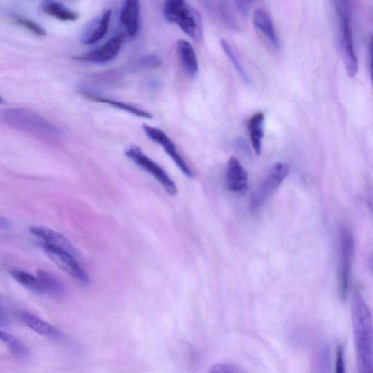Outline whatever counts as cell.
I'll return each instance as SVG.
<instances>
[{"label": "cell", "mask_w": 373, "mask_h": 373, "mask_svg": "<svg viewBox=\"0 0 373 373\" xmlns=\"http://www.w3.org/2000/svg\"><path fill=\"white\" fill-rule=\"evenodd\" d=\"M10 274L13 280L30 290V292L36 295H44L42 284H41L37 276L21 270H12L10 271Z\"/></svg>", "instance_id": "7402d4cb"}, {"label": "cell", "mask_w": 373, "mask_h": 373, "mask_svg": "<svg viewBox=\"0 0 373 373\" xmlns=\"http://www.w3.org/2000/svg\"><path fill=\"white\" fill-rule=\"evenodd\" d=\"M336 373H347V371H345L344 352L341 345L338 347L336 352Z\"/></svg>", "instance_id": "4316f807"}, {"label": "cell", "mask_w": 373, "mask_h": 373, "mask_svg": "<svg viewBox=\"0 0 373 373\" xmlns=\"http://www.w3.org/2000/svg\"><path fill=\"white\" fill-rule=\"evenodd\" d=\"M0 338L6 345L9 351L18 358H26L30 354V349L19 339L6 331H0Z\"/></svg>", "instance_id": "603a6c76"}, {"label": "cell", "mask_w": 373, "mask_h": 373, "mask_svg": "<svg viewBox=\"0 0 373 373\" xmlns=\"http://www.w3.org/2000/svg\"><path fill=\"white\" fill-rule=\"evenodd\" d=\"M220 45L226 54V56L233 63V65L234 66L235 69H236L238 74L244 82H245V84L247 85H251L252 84L251 78L250 75H248L244 66L242 64L236 52L234 51L226 39H221Z\"/></svg>", "instance_id": "cb8c5ba5"}, {"label": "cell", "mask_w": 373, "mask_h": 373, "mask_svg": "<svg viewBox=\"0 0 373 373\" xmlns=\"http://www.w3.org/2000/svg\"><path fill=\"white\" fill-rule=\"evenodd\" d=\"M125 154L138 167L153 176L170 195H177L178 190L172 179L156 162L146 156L140 147L132 145Z\"/></svg>", "instance_id": "52a82bcc"}, {"label": "cell", "mask_w": 373, "mask_h": 373, "mask_svg": "<svg viewBox=\"0 0 373 373\" xmlns=\"http://www.w3.org/2000/svg\"><path fill=\"white\" fill-rule=\"evenodd\" d=\"M289 171V165L286 163L279 162L273 165L264 181L253 192L251 201L253 212H257L272 197L284 182Z\"/></svg>", "instance_id": "8992f818"}, {"label": "cell", "mask_w": 373, "mask_h": 373, "mask_svg": "<svg viewBox=\"0 0 373 373\" xmlns=\"http://www.w3.org/2000/svg\"><path fill=\"white\" fill-rule=\"evenodd\" d=\"M139 65L145 69H155L161 65V60L156 55H147L140 60Z\"/></svg>", "instance_id": "484cf974"}, {"label": "cell", "mask_w": 373, "mask_h": 373, "mask_svg": "<svg viewBox=\"0 0 373 373\" xmlns=\"http://www.w3.org/2000/svg\"><path fill=\"white\" fill-rule=\"evenodd\" d=\"M253 24L257 30L267 42L275 49L280 47V42L269 13L264 9L255 10L253 15Z\"/></svg>", "instance_id": "5bb4252c"}, {"label": "cell", "mask_w": 373, "mask_h": 373, "mask_svg": "<svg viewBox=\"0 0 373 373\" xmlns=\"http://www.w3.org/2000/svg\"><path fill=\"white\" fill-rule=\"evenodd\" d=\"M120 22L128 36L134 38L140 29V3L137 0L124 2L120 15Z\"/></svg>", "instance_id": "7c38bea8"}, {"label": "cell", "mask_w": 373, "mask_h": 373, "mask_svg": "<svg viewBox=\"0 0 373 373\" xmlns=\"http://www.w3.org/2000/svg\"><path fill=\"white\" fill-rule=\"evenodd\" d=\"M370 51V73L373 82V36H370L369 39Z\"/></svg>", "instance_id": "f1b7e54d"}, {"label": "cell", "mask_w": 373, "mask_h": 373, "mask_svg": "<svg viewBox=\"0 0 373 373\" xmlns=\"http://www.w3.org/2000/svg\"><path fill=\"white\" fill-rule=\"evenodd\" d=\"M80 93L82 95L84 96L85 98L93 102L106 104L118 109H120L122 110V111L127 112L139 118L146 119L153 118V116L145 111V110L138 108L132 104L120 102L107 98H103V96L102 95H95L86 90H82L80 91Z\"/></svg>", "instance_id": "e0dca14e"}, {"label": "cell", "mask_w": 373, "mask_h": 373, "mask_svg": "<svg viewBox=\"0 0 373 373\" xmlns=\"http://www.w3.org/2000/svg\"><path fill=\"white\" fill-rule=\"evenodd\" d=\"M40 9L46 15L62 21L73 22L79 18L78 12L56 1H45Z\"/></svg>", "instance_id": "d6986e66"}, {"label": "cell", "mask_w": 373, "mask_h": 373, "mask_svg": "<svg viewBox=\"0 0 373 373\" xmlns=\"http://www.w3.org/2000/svg\"><path fill=\"white\" fill-rule=\"evenodd\" d=\"M12 21L36 36L44 37L47 35L46 31L42 26L30 19L24 17H16L13 19Z\"/></svg>", "instance_id": "d4e9b609"}, {"label": "cell", "mask_w": 373, "mask_h": 373, "mask_svg": "<svg viewBox=\"0 0 373 373\" xmlns=\"http://www.w3.org/2000/svg\"><path fill=\"white\" fill-rule=\"evenodd\" d=\"M21 319L27 327L32 329L35 333L46 338L60 340L64 337L62 331L59 329L41 320L40 318L31 313H21Z\"/></svg>", "instance_id": "2e32d148"}, {"label": "cell", "mask_w": 373, "mask_h": 373, "mask_svg": "<svg viewBox=\"0 0 373 373\" xmlns=\"http://www.w3.org/2000/svg\"><path fill=\"white\" fill-rule=\"evenodd\" d=\"M112 10L108 9L103 12L100 19L94 25L93 28L87 32L81 38V42L85 44H93L102 39L108 31Z\"/></svg>", "instance_id": "ffe728a7"}, {"label": "cell", "mask_w": 373, "mask_h": 373, "mask_svg": "<svg viewBox=\"0 0 373 373\" xmlns=\"http://www.w3.org/2000/svg\"><path fill=\"white\" fill-rule=\"evenodd\" d=\"M265 116L262 113L253 115L248 120V132L251 145L257 156L261 154L262 140L264 137Z\"/></svg>", "instance_id": "ac0fdd59"}, {"label": "cell", "mask_w": 373, "mask_h": 373, "mask_svg": "<svg viewBox=\"0 0 373 373\" xmlns=\"http://www.w3.org/2000/svg\"><path fill=\"white\" fill-rule=\"evenodd\" d=\"M47 257L64 272L70 275L79 284L87 286L90 284L89 275L79 265L75 256L62 248L43 244Z\"/></svg>", "instance_id": "ba28073f"}, {"label": "cell", "mask_w": 373, "mask_h": 373, "mask_svg": "<svg viewBox=\"0 0 373 373\" xmlns=\"http://www.w3.org/2000/svg\"><path fill=\"white\" fill-rule=\"evenodd\" d=\"M30 231L45 244L61 248L75 256L77 255L75 247L71 242L56 230L44 226H33L30 228Z\"/></svg>", "instance_id": "9a60e30c"}, {"label": "cell", "mask_w": 373, "mask_h": 373, "mask_svg": "<svg viewBox=\"0 0 373 373\" xmlns=\"http://www.w3.org/2000/svg\"><path fill=\"white\" fill-rule=\"evenodd\" d=\"M143 129L149 139L161 145L165 153H167L175 163L176 167L181 170L186 176L189 178L193 176L192 171L188 167V165L181 154L179 153L175 144L167 134L158 128L147 125V124H144Z\"/></svg>", "instance_id": "9c48e42d"}, {"label": "cell", "mask_w": 373, "mask_h": 373, "mask_svg": "<svg viewBox=\"0 0 373 373\" xmlns=\"http://www.w3.org/2000/svg\"><path fill=\"white\" fill-rule=\"evenodd\" d=\"M354 250V242L351 232L347 228H342L340 232L338 266L339 295L342 301L348 298Z\"/></svg>", "instance_id": "5b68a950"}, {"label": "cell", "mask_w": 373, "mask_h": 373, "mask_svg": "<svg viewBox=\"0 0 373 373\" xmlns=\"http://www.w3.org/2000/svg\"><path fill=\"white\" fill-rule=\"evenodd\" d=\"M335 3L340 29L343 61L349 76L354 78L358 73V65L353 44L351 7L347 1H336Z\"/></svg>", "instance_id": "277c9868"}, {"label": "cell", "mask_w": 373, "mask_h": 373, "mask_svg": "<svg viewBox=\"0 0 373 373\" xmlns=\"http://www.w3.org/2000/svg\"><path fill=\"white\" fill-rule=\"evenodd\" d=\"M226 183L229 191L238 194H244L248 190V174L237 158L231 157L228 161Z\"/></svg>", "instance_id": "8fae6325"}, {"label": "cell", "mask_w": 373, "mask_h": 373, "mask_svg": "<svg viewBox=\"0 0 373 373\" xmlns=\"http://www.w3.org/2000/svg\"><path fill=\"white\" fill-rule=\"evenodd\" d=\"M165 20L176 24L186 35L196 40L203 37L201 17L197 10L185 0H168L163 6Z\"/></svg>", "instance_id": "3957f363"}, {"label": "cell", "mask_w": 373, "mask_h": 373, "mask_svg": "<svg viewBox=\"0 0 373 373\" xmlns=\"http://www.w3.org/2000/svg\"><path fill=\"white\" fill-rule=\"evenodd\" d=\"M352 320L358 373H373V320L361 293L352 301Z\"/></svg>", "instance_id": "6da1fadb"}, {"label": "cell", "mask_w": 373, "mask_h": 373, "mask_svg": "<svg viewBox=\"0 0 373 373\" xmlns=\"http://www.w3.org/2000/svg\"><path fill=\"white\" fill-rule=\"evenodd\" d=\"M236 3L238 5V8L242 12H246L247 10H248V8H250V6L253 2L251 1H239L236 2Z\"/></svg>", "instance_id": "f546056e"}, {"label": "cell", "mask_w": 373, "mask_h": 373, "mask_svg": "<svg viewBox=\"0 0 373 373\" xmlns=\"http://www.w3.org/2000/svg\"><path fill=\"white\" fill-rule=\"evenodd\" d=\"M210 373H237L236 370L227 364L216 365L212 368Z\"/></svg>", "instance_id": "83f0119b"}, {"label": "cell", "mask_w": 373, "mask_h": 373, "mask_svg": "<svg viewBox=\"0 0 373 373\" xmlns=\"http://www.w3.org/2000/svg\"><path fill=\"white\" fill-rule=\"evenodd\" d=\"M178 60L184 72L190 78L195 77L199 70V61L194 48L185 39H179L176 45Z\"/></svg>", "instance_id": "4fadbf2b"}, {"label": "cell", "mask_w": 373, "mask_h": 373, "mask_svg": "<svg viewBox=\"0 0 373 373\" xmlns=\"http://www.w3.org/2000/svg\"><path fill=\"white\" fill-rule=\"evenodd\" d=\"M126 36L122 33L115 35L107 42L85 54L73 57L74 60L92 63H105L113 60L120 52L122 44L125 42Z\"/></svg>", "instance_id": "30bf717a"}, {"label": "cell", "mask_w": 373, "mask_h": 373, "mask_svg": "<svg viewBox=\"0 0 373 373\" xmlns=\"http://www.w3.org/2000/svg\"><path fill=\"white\" fill-rule=\"evenodd\" d=\"M37 273V278L42 284L44 295L60 298L65 295L66 289L62 282L57 278L43 270L38 271Z\"/></svg>", "instance_id": "44dd1931"}, {"label": "cell", "mask_w": 373, "mask_h": 373, "mask_svg": "<svg viewBox=\"0 0 373 373\" xmlns=\"http://www.w3.org/2000/svg\"><path fill=\"white\" fill-rule=\"evenodd\" d=\"M2 116L8 127L40 139L54 141L62 137V131L58 127L30 110L9 109L5 110Z\"/></svg>", "instance_id": "7a4b0ae2"}]
</instances>
